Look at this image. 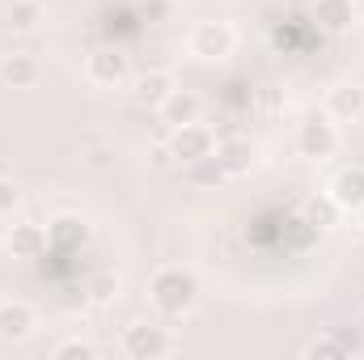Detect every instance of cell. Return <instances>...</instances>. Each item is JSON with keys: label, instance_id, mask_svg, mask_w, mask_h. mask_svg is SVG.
Instances as JSON below:
<instances>
[{"label": "cell", "instance_id": "4fadbf2b", "mask_svg": "<svg viewBox=\"0 0 364 360\" xmlns=\"http://www.w3.org/2000/svg\"><path fill=\"white\" fill-rule=\"evenodd\" d=\"M356 17H360L356 0H314V21L326 34H348L356 26Z\"/></svg>", "mask_w": 364, "mask_h": 360}, {"label": "cell", "instance_id": "ac0fdd59", "mask_svg": "<svg viewBox=\"0 0 364 360\" xmlns=\"http://www.w3.org/2000/svg\"><path fill=\"white\" fill-rule=\"evenodd\" d=\"M38 21H43V4L38 0H13L9 4V30L30 34V30H38Z\"/></svg>", "mask_w": 364, "mask_h": 360}, {"label": "cell", "instance_id": "8992f818", "mask_svg": "<svg viewBox=\"0 0 364 360\" xmlns=\"http://www.w3.org/2000/svg\"><path fill=\"white\" fill-rule=\"evenodd\" d=\"M4 246H9L13 259H43V255L51 250L47 229H43L38 221H17V225H9V229H4Z\"/></svg>", "mask_w": 364, "mask_h": 360}, {"label": "cell", "instance_id": "9c48e42d", "mask_svg": "<svg viewBox=\"0 0 364 360\" xmlns=\"http://www.w3.org/2000/svg\"><path fill=\"white\" fill-rule=\"evenodd\" d=\"M331 203L339 212H360L364 208V166H343L331 179Z\"/></svg>", "mask_w": 364, "mask_h": 360}, {"label": "cell", "instance_id": "6da1fadb", "mask_svg": "<svg viewBox=\"0 0 364 360\" xmlns=\"http://www.w3.org/2000/svg\"><path fill=\"white\" fill-rule=\"evenodd\" d=\"M149 301H153V309L166 314V318L191 314L195 301H199V280H195V271L178 268V263L153 271V280H149Z\"/></svg>", "mask_w": 364, "mask_h": 360}, {"label": "cell", "instance_id": "5bb4252c", "mask_svg": "<svg viewBox=\"0 0 364 360\" xmlns=\"http://www.w3.org/2000/svg\"><path fill=\"white\" fill-rule=\"evenodd\" d=\"M47 242H51V250L73 255V250H81V246L90 242V225H85L81 216H55V221L47 225Z\"/></svg>", "mask_w": 364, "mask_h": 360}, {"label": "cell", "instance_id": "9a60e30c", "mask_svg": "<svg viewBox=\"0 0 364 360\" xmlns=\"http://www.w3.org/2000/svg\"><path fill=\"white\" fill-rule=\"evenodd\" d=\"M178 90V81H174V73H166V68H153V73H144V77H136V102L140 106H149V110H157L170 93Z\"/></svg>", "mask_w": 364, "mask_h": 360}, {"label": "cell", "instance_id": "7402d4cb", "mask_svg": "<svg viewBox=\"0 0 364 360\" xmlns=\"http://www.w3.org/2000/svg\"><path fill=\"white\" fill-rule=\"evenodd\" d=\"M55 356H60V360H68V356L93 360V356H97V348H93L90 339H64V344H55Z\"/></svg>", "mask_w": 364, "mask_h": 360}, {"label": "cell", "instance_id": "30bf717a", "mask_svg": "<svg viewBox=\"0 0 364 360\" xmlns=\"http://www.w3.org/2000/svg\"><path fill=\"white\" fill-rule=\"evenodd\" d=\"M0 81H4L9 90H30V85H38V81H43V64H38V55H30V51H13V55H4V60H0Z\"/></svg>", "mask_w": 364, "mask_h": 360}, {"label": "cell", "instance_id": "cb8c5ba5", "mask_svg": "<svg viewBox=\"0 0 364 360\" xmlns=\"http://www.w3.org/2000/svg\"><path fill=\"white\" fill-rule=\"evenodd\" d=\"M356 216H360V221H364V208H360V212H356Z\"/></svg>", "mask_w": 364, "mask_h": 360}, {"label": "cell", "instance_id": "7a4b0ae2", "mask_svg": "<svg viewBox=\"0 0 364 360\" xmlns=\"http://www.w3.org/2000/svg\"><path fill=\"white\" fill-rule=\"evenodd\" d=\"M186 51L203 64H220L237 51V30L229 21H195L186 34Z\"/></svg>", "mask_w": 364, "mask_h": 360}, {"label": "cell", "instance_id": "52a82bcc", "mask_svg": "<svg viewBox=\"0 0 364 360\" xmlns=\"http://www.w3.org/2000/svg\"><path fill=\"white\" fill-rule=\"evenodd\" d=\"M38 331V314L30 301H0V339L4 344H26Z\"/></svg>", "mask_w": 364, "mask_h": 360}, {"label": "cell", "instance_id": "ffe728a7", "mask_svg": "<svg viewBox=\"0 0 364 360\" xmlns=\"http://www.w3.org/2000/svg\"><path fill=\"white\" fill-rule=\"evenodd\" d=\"M85 292H90L93 305H110V301L119 297V275H114V271H97L90 284H85Z\"/></svg>", "mask_w": 364, "mask_h": 360}, {"label": "cell", "instance_id": "3957f363", "mask_svg": "<svg viewBox=\"0 0 364 360\" xmlns=\"http://www.w3.org/2000/svg\"><path fill=\"white\" fill-rule=\"evenodd\" d=\"M123 356L132 360H157V356H170L178 344H174V335H170V327H157V322H132L127 331H123Z\"/></svg>", "mask_w": 364, "mask_h": 360}, {"label": "cell", "instance_id": "277c9868", "mask_svg": "<svg viewBox=\"0 0 364 360\" xmlns=\"http://www.w3.org/2000/svg\"><path fill=\"white\" fill-rule=\"evenodd\" d=\"M335 149H339V127H335L331 115H309V119L296 127V153H301V157L326 162V157H335Z\"/></svg>", "mask_w": 364, "mask_h": 360}, {"label": "cell", "instance_id": "d6986e66", "mask_svg": "<svg viewBox=\"0 0 364 360\" xmlns=\"http://www.w3.org/2000/svg\"><path fill=\"white\" fill-rule=\"evenodd\" d=\"M186 182H191V186H216V182H225V170H220L216 153L203 157V162H191V166H186Z\"/></svg>", "mask_w": 364, "mask_h": 360}, {"label": "cell", "instance_id": "e0dca14e", "mask_svg": "<svg viewBox=\"0 0 364 360\" xmlns=\"http://www.w3.org/2000/svg\"><path fill=\"white\" fill-rule=\"evenodd\" d=\"M352 352H360V339H348V335H322L301 348V356H352Z\"/></svg>", "mask_w": 364, "mask_h": 360}, {"label": "cell", "instance_id": "7c38bea8", "mask_svg": "<svg viewBox=\"0 0 364 360\" xmlns=\"http://www.w3.org/2000/svg\"><path fill=\"white\" fill-rule=\"evenodd\" d=\"M216 162H220L225 179H246L255 170V144L242 140V136H229V140L216 144Z\"/></svg>", "mask_w": 364, "mask_h": 360}, {"label": "cell", "instance_id": "5b68a950", "mask_svg": "<svg viewBox=\"0 0 364 360\" xmlns=\"http://www.w3.org/2000/svg\"><path fill=\"white\" fill-rule=\"evenodd\" d=\"M166 153H170L178 166H191V162L212 157V153H216V140H212V132H208L203 123H182V127H174Z\"/></svg>", "mask_w": 364, "mask_h": 360}, {"label": "cell", "instance_id": "2e32d148", "mask_svg": "<svg viewBox=\"0 0 364 360\" xmlns=\"http://www.w3.org/2000/svg\"><path fill=\"white\" fill-rule=\"evenodd\" d=\"M161 119L166 123H174V127H182V123H199V93H191V90H174L161 106Z\"/></svg>", "mask_w": 364, "mask_h": 360}, {"label": "cell", "instance_id": "8fae6325", "mask_svg": "<svg viewBox=\"0 0 364 360\" xmlns=\"http://www.w3.org/2000/svg\"><path fill=\"white\" fill-rule=\"evenodd\" d=\"M326 115L335 123H356V119H364V85H356V81L335 85V90L326 93Z\"/></svg>", "mask_w": 364, "mask_h": 360}, {"label": "cell", "instance_id": "603a6c76", "mask_svg": "<svg viewBox=\"0 0 364 360\" xmlns=\"http://www.w3.org/2000/svg\"><path fill=\"white\" fill-rule=\"evenodd\" d=\"M110 157H114V149H110V144H90V149L81 153V162H85L90 170H97V174H102V170H110Z\"/></svg>", "mask_w": 364, "mask_h": 360}, {"label": "cell", "instance_id": "44dd1931", "mask_svg": "<svg viewBox=\"0 0 364 360\" xmlns=\"http://www.w3.org/2000/svg\"><path fill=\"white\" fill-rule=\"evenodd\" d=\"M17 203H21V186L13 179H0V221H9L17 212Z\"/></svg>", "mask_w": 364, "mask_h": 360}, {"label": "cell", "instance_id": "ba28073f", "mask_svg": "<svg viewBox=\"0 0 364 360\" xmlns=\"http://www.w3.org/2000/svg\"><path fill=\"white\" fill-rule=\"evenodd\" d=\"M85 77H90L93 85H102V90L123 85L127 81V55H119L110 47H97L90 60H85Z\"/></svg>", "mask_w": 364, "mask_h": 360}]
</instances>
